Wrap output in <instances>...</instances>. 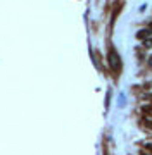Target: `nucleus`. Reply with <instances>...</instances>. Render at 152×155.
Segmentation results:
<instances>
[{
    "label": "nucleus",
    "mask_w": 152,
    "mask_h": 155,
    "mask_svg": "<svg viewBox=\"0 0 152 155\" xmlns=\"http://www.w3.org/2000/svg\"><path fill=\"white\" fill-rule=\"evenodd\" d=\"M109 59H111V66H113V69L118 72L119 67H121V64H119V59H118V55H116V52H114V50H111V55H109Z\"/></svg>",
    "instance_id": "obj_1"
}]
</instances>
